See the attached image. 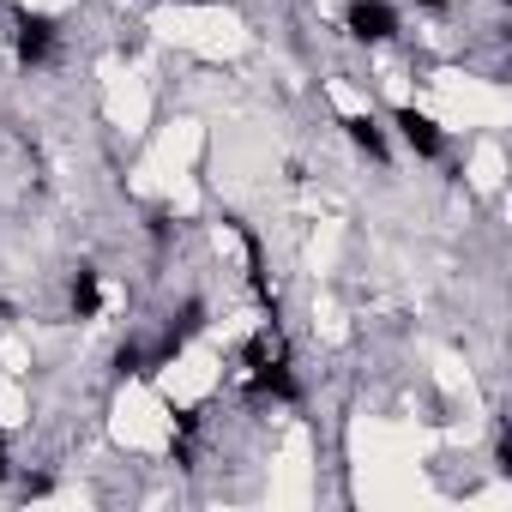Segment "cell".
I'll use <instances>...</instances> for the list:
<instances>
[{
  "instance_id": "1",
  "label": "cell",
  "mask_w": 512,
  "mask_h": 512,
  "mask_svg": "<svg viewBox=\"0 0 512 512\" xmlns=\"http://www.w3.org/2000/svg\"><path fill=\"white\" fill-rule=\"evenodd\" d=\"M13 55H19L25 67H43V61L55 55V19L19 7V13H13Z\"/></svg>"
},
{
  "instance_id": "2",
  "label": "cell",
  "mask_w": 512,
  "mask_h": 512,
  "mask_svg": "<svg viewBox=\"0 0 512 512\" xmlns=\"http://www.w3.org/2000/svg\"><path fill=\"white\" fill-rule=\"evenodd\" d=\"M344 31H350L356 43H392V37H398L392 0H350V7H344Z\"/></svg>"
},
{
  "instance_id": "3",
  "label": "cell",
  "mask_w": 512,
  "mask_h": 512,
  "mask_svg": "<svg viewBox=\"0 0 512 512\" xmlns=\"http://www.w3.org/2000/svg\"><path fill=\"white\" fill-rule=\"evenodd\" d=\"M392 127H398V139H404L416 157H440V151H446V133H440L422 109H398V115H392Z\"/></svg>"
},
{
  "instance_id": "4",
  "label": "cell",
  "mask_w": 512,
  "mask_h": 512,
  "mask_svg": "<svg viewBox=\"0 0 512 512\" xmlns=\"http://www.w3.org/2000/svg\"><path fill=\"white\" fill-rule=\"evenodd\" d=\"M253 398L296 404V398H302V380L290 374V362H284V356H278V362H260V368H253Z\"/></svg>"
},
{
  "instance_id": "5",
  "label": "cell",
  "mask_w": 512,
  "mask_h": 512,
  "mask_svg": "<svg viewBox=\"0 0 512 512\" xmlns=\"http://www.w3.org/2000/svg\"><path fill=\"white\" fill-rule=\"evenodd\" d=\"M67 302H73V320H97L103 314V278H97V266H73Z\"/></svg>"
},
{
  "instance_id": "6",
  "label": "cell",
  "mask_w": 512,
  "mask_h": 512,
  "mask_svg": "<svg viewBox=\"0 0 512 512\" xmlns=\"http://www.w3.org/2000/svg\"><path fill=\"white\" fill-rule=\"evenodd\" d=\"M344 133H350V145H356L362 157H374V163H386V157H392V139H386V127H380L374 115H350V121H344Z\"/></svg>"
},
{
  "instance_id": "7",
  "label": "cell",
  "mask_w": 512,
  "mask_h": 512,
  "mask_svg": "<svg viewBox=\"0 0 512 512\" xmlns=\"http://www.w3.org/2000/svg\"><path fill=\"white\" fill-rule=\"evenodd\" d=\"M199 332H205V302H199V296H187V302L175 308V320H169V338H175V344H187V338H199Z\"/></svg>"
},
{
  "instance_id": "8",
  "label": "cell",
  "mask_w": 512,
  "mask_h": 512,
  "mask_svg": "<svg viewBox=\"0 0 512 512\" xmlns=\"http://www.w3.org/2000/svg\"><path fill=\"white\" fill-rule=\"evenodd\" d=\"M115 374L127 380V374H151V350L139 344V338H127L121 350H115Z\"/></svg>"
},
{
  "instance_id": "9",
  "label": "cell",
  "mask_w": 512,
  "mask_h": 512,
  "mask_svg": "<svg viewBox=\"0 0 512 512\" xmlns=\"http://www.w3.org/2000/svg\"><path fill=\"white\" fill-rule=\"evenodd\" d=\"M145 235H151L157 247H169V241H175V223H169L163 211H151V217H145Z\"/></svg>"
},
{
  "instance_id": "10",
  "label": "cell",
  "mask_w": 512,
  "mask_h": 512,
  "mask_svg": "<svg viewBox=\"0 0 512 512\" xmlns=\"http://www.w3.org/2000/svg\"><path fill=\"white\" fill-rule=\"evenodd\" d=\"M0 482H13V452H7V434H0Z\"/></svg>"
},
{
  "instance_id": "11",
  "label": "cell",
  "mask_w": 512,
  "mask_h": 512,
  "mask_svg": "<svg viewBox=\"0 0 512 512\" xmlns=\"http://www.w3.org/2000/svg\"><path fill=\"white\" fill-rule=\"evenodd\" d=\"M199 7H205V0H199Z\"/></svg>"
}]
</instances>
